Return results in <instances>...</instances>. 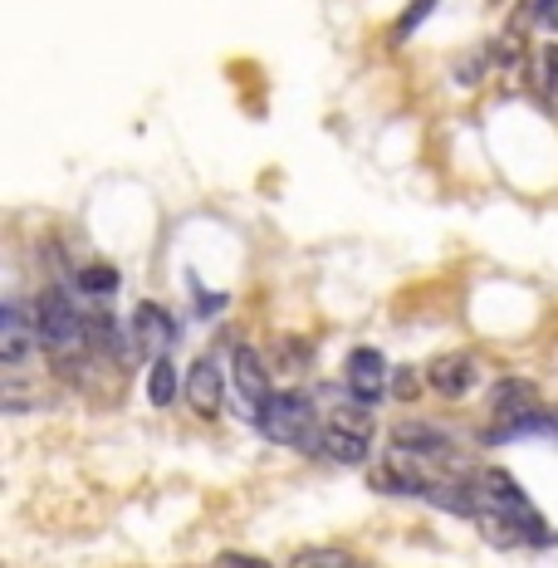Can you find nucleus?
<instances>
[{"mask_svg": "<svg viewBox=\"0 0 558 568\" xmlns=\"http://www.w3.org/2000/svg\"><path fill=\"white\" fill-rule=\"evenodd\" d=\"M475 525L500 549H519V544H554L558 535L539 519L534 500L515 485L505 470H485L475 480Z\"/></svg>", "mask_w": 558, "mask_h": 568, "instance_id": "f257e3e1", "label": "nucleus"}, {"mask_svg": "<svg viewBox=\"0 0 558 568\" xmlns=\"http://www.w3.org/2000/svg\"><path fill=\"white\" fill-rule=\"evenodd\" d=\"M260 436L265 442H280V446H300V452H324V426H318L314 417V402H308L304 393H270V402L260 407Z\"/></svg>", "mask_w": 558, "mask_h": 568, "instance_id": "f03ea898", "label": "nucleus"}, {"mask_svg": "<svg viewBox=\"0 0 558 568\" xmlns=\"http://www.w3.org/2000/svg\"><path fill=\"white\" fill-rule=\"evenodd\" d=\"M34 328H40V343L64 368L74 363V353H89V318H79L64 290H44L34 300Z\"/></svg>", "mask_w": 558, "mask_h": 568, "instance_id": "7ed1b4c3", "label": "nucleus"}, {"mask_svg": "<svg viewBox=\"0 0 558 568\" xmlns=\"http://www.w3.org/2000/svg\"><path fill=\"white\" fill-rule=\"evenodd\" d=\"M373 407H338L334 417L324 422V452L328 460H338V466H363L367 452H373V417H367Z\"/></svg>", "mask_w": 558, "mask_h": 568, "instance_id": "20e7f679", "label": "nucleus"}, {"mask_svg": "<svg viewBox=\"0 0 558 568\" xmlns=\"http://www.w3.org/2000/svg\"><path fill=\"white\" fill-rule=\"evenodd\" d=\"M270 363L260 358V353L251 348V343H235L231 348V407L241 412L245 422L260 417V407L270 402Z\"/></svg>", "mask_w": 558, "mask_h": 568, "instance_id": "39448f33", "label": "nucleus"}, {"mask_svg": "<svg viewBox=\"0 0 558 568\" xmlns=\"http://www.w3.org/2000/svg\"><path fill=\"white\" fill-rule=\"evenodd\" d=\"M392 452L397 456H407V460H417V466H450L456 460V442H450V432L446 426H436V422H397L392 426Z\"/></svg>", "mask_w": 558, "mask_h": 568, "instance_id": "423d86ee", "label": "nucleus"}, {"mask_svg": "<svg viewBox=\"0 0 558 568\" xmlns=\"http://www.w3.org/2000/svg\"><path fill=\"white\" fill-rule=\"evenodd\" d=\"M343 383H348V402H358V407H377L387 393V358L377 348H353L348 363H343Z\"/></svg>", "mask_w": 558, "mask_h": 568, "instance_id": "0eeeda50", "label": "nucleus"}, {"mask_svg": "<svg viewBox=\"0 0 558 568\" xmlns=\"http://www.w3.org/2000/svg\"><path fill=\"white\" fill-rule=\"evenodd\" d=\"M40 348V328H34V314H26L20 300H6L0 310V363L6 368H26Z\"/></svg>", "mask_w": 558, "mask_h": 568, "instance_id": "6e6552de", "label": "nucleus"}, {"mask_svg": "<svg viewBox=\"0 0 558 568\" xmlns=\"http://www.w3.org/2000/svg\"><path fill=\"white\" fill-rule=\"evenodd\" d=\"M133 338H138L142 358H168V348L176 343V318L162 310V304L142 300L138 314H133Z\"/></svg>", "mask_w": 558, "mask_h": 568, "instance_id": "1a4fd4ad", "label": "nucleus"}, {"mask_svg": "<svg viewBox=\"0 0 558 568\" xmlns=\"http://www.w3.org/2000/svg\"><path fill=\"white\" fill-rule=\"evenodd\" d=\"M186 407H192L196 417H216V412L225 407V373L211 353L196 358L192 373H186Z\"/></svg>", "mask_w": 558, "mask_h": 568, "instance_id": "9d476101", "label": "nucleus"}, {"mask_svg": "<svg viewBox=\"0 0 558 568\" xmlns=\"http://www.w3.org/2000/svg\"><path fill=\"white\" fill-rule=\"evenodd\" d=\"M475 373H480L475 353H446V358H436L432 368H426V387L442 397H466L475 387Z\"/></svg>", "mask_w": 558, "mask_h": 568, "instance_id": "9b49d317", "label": "nucleus"}, {"mask_svg": "<svg viewBox=\"0 0 558 568\" xmlns=\"http://www.w3.org/2000/svg\"><path fill=\"white\" fill-rule=\"evenodd\" d=\"M308 358H314V343L294 338V334H280L275 348H270V368H280V373H304Z\"/></svg>", "mask_w": 558, "mask_h": 568, "instance_id": "f8f14e48", "label": "nucleus"}, {"mask_svg": "<svg viewBox=\"0 0 558 568\" xmlns=\"http://www.w3.org/2000/svg\"><path fill=\"white\" fill-rule=\"evenodd\" d=\"M176 387H182L176 363L172 358H152V368H148V402H152V407H172Z\"/></svg>", "mask_w": 558, "mask_h": 568, "instance_id": "ddd939ff", "label": "nucleus"}, {"mask_svg": "<svg viewBox=\"0 0 558 568\" xmlns=\"http://www.w3.org/2000/svg\"><path fill=\"white\" fill-rule=\"evenodd\" d=\"M294 568H367V564H363L353 549H334V544H328V549L300 554V564H294Z\"/></svg>", "mask_w": 558, "mask_h": 568, "instance_id": "4468645a", "label": "nucleus"}, {"mask_svg": "<svg viewBox=\"0 0 558 568\" xmlns=\"http://www.w3.org/2000/svg\"><path fill=\"white\" fill-rule=\"evenodd\" d=\"M74 280H79V290H84V294H113L118 284H123L113 265H84Z\"/></svg>", "mask_w": 558, "mask_h": 568, "instance_id": "2eb2a0df", "label": "nucleus"}, {"mask_svg": "<svg viewBox=\"0 0 558 568\" xmlns=\"http://www.w3.org/2000/svg\"><path fill=\"white\" fill-rule=\"evenodd\" d=\"M432 10H436V0H412V6H407V16H402V20H397V40H407V34H412V30H417V26H422V20H426V16H432Z\"/></svg>", "mask_w": 558, "mask_h": 568, "instance_id": "dca6fc26", "label": "nucleus"}, {"mask_svg": "<svg viewBox=\"0 0 558 568\" xmlns=\"http://www.w3.org/2000/svg\"><path fill=\"white\" fill-rule=\"evenodd\" d=\"M216 568H270L265 559H255V554H221V559H216Z\"/></svg>", "mask_w": 558, "mask_h": 568, "instance_id": "f3484780", "label": "nucleus"}, {"mask_svg": "<svg viewBox=\"0 0 558 568\" xmlns=\"http://www.w3.org/2000/svg\"><path fill=\"white\" fill-rule=\"evenodd\" d=\"M544 89H558V44H549V50H544Z\"/></svg>", "mask_w": 558, "mask_h": 568, "instance_id": "a211bd4d", "label": "nucleus"}]
</instances>
